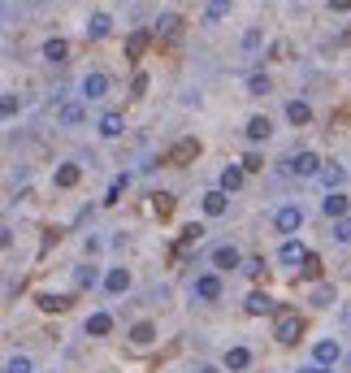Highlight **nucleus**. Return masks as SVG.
Returning a JSON list of instances; mask_svg holds the SVG:
<instances>
[{
	"label": "nucleus",
	"mask_w": 351,
	"mask_h": 373,
	"mask_svg": "<svg viewBox=\"0 0 351 373\" xmlns=\"http://www.w3.org/2000/svg\"><path fill=\"white\" fill-rule=\"evenodd\" d=\"M152 338H156V326H152V321H135V326H131V343H135V347H148Z\"/></svg>",
	"instance_id": "nucleus-15"
},
{
	"label": "nucleus",
	"mask_w": 351,
	"mask_h": 373,
	"mask_svg": "<svg viewBox=\"0 0 351 373\" xmlns=\"http://www.w3.org/2000/svg\"><path fill=\"white\" fill-rule=\"evenodd\" d=\"M131 91H135V95L148 91V74H135V78H131Z\"/></svg>",
	"instance_id": "nucleus-40"
},
{
	"label": "nucleus",
	"mask_w": 351,
	"mask_h": 373,
	"mask_svg": "<svg viewBox=\"0 0 351 373\" xmlns=\"http://www.w3.org/2000/svg\"><path fill=\"white\" fill-rule=\"evenodd\" d=\"M330 9H339V13H347V9H351V0H330Z\"/></svg>",
	"instance_id": "nucleus-41"
},
{
	"label": "nucleus",
	"mask_w": 351,
	"mask_h": 373,
	"mask_svg": "<svg viewBox=\"0 0 351 373\" xmlns=\"http://www.w3.org/2000/svg\"><path fill=\"white\" fill-rule=\"evenodd\" d=\"M299 334H304V321H299V313H295V308H278V313H274V338L291 347V343H299Z\"/></svg>",
	"instance_id": "nucleus-1"
},
{
	"label": "nucleus",
	"mask_w": 351,
	"mask_h": 373,
	"mask_svg": "<svg viewBox=\"0 0 351 373\" xmlns=\"http://www.w3.org/2000/svg\"><path fill=\"white\" fill-rule=\"evenodd\" d=\"M299 226H304V208H299V204H282L274 213V230L278 235H295Z\"/></svg>",
	"instance_id": "nucleus-2"
},
{
	"label": "nucleus",
	"mask_w": 351,
	"mask_h": 373,
	"mask_svg": "<svg viewBox=\"0 0 351 373\" xmlns=\"http://www.w3.org/2000/svg\"><path fill=\"white\" fill-rule=\"evenodd\" d=\"M213 265L217 269H238V265H243V256H238L234 243H221V248H213Z\"/></svg>",
	"instance_id": "nucleus-7"
},
{
	"label": "nucleus",
	"mask_w": 351,
	"mask_h": 373,
	"mask_svg": "<svg viewBox=\"0 0 351 373\" xmlns=\"http://www.w3.org/2000/svg\"><path fill=\"white\" fill-rule=\"evenodd\" d=\"M312 356H316V365H339V356H343V347L334 343V338H321V343L312 347Z\"/></svg>",
	"instance_id": "nucleus-9"
},
{
	"label": "nucleus",
	"mask_w": 351,
	"mask_h": 373,
	"mask_svg": "<svg viewBox=\"0 0 351 373\" xmlns=\"http://www.w3.org/2000/svg\"><path fill=\"white\" fill-rule=\"evenodd\" d=\"M226 13H230V0H209V9H204V22H221V18H226Z\"/></svg>",
	"instance_id": "nucleus-23"
},
{
	"label": "nucleus",
	"mask_w": 351,
	"mask_h": 373,
	"mask_svg": "<svg viewBox=\"0 0 351 373\" xmlns=\"http://www.w3.org/2000/svg\"><path fill=\"white\" fill-rule=\"evenodd\" d=\"M334 300H339V295H334V286H316V291H312V304H316V308H330Z\"/></svg>",
	"instance_id": "nucleus-31"
},
{
	"label": "nucleus",
	"mask_w": 351,
	"mask_h": 373,
	"mask_svg": "<svg viewBox=\"0 0 351 373\" xmlns=\"http://www.w3.org/2000/svg\"><path fill=\"white\" fill-rule=\"evenodd\" d=\"M74 282L78 286H95V282H100V269H95V265H78L74 269Z\"/></svg>",
	"instance_id": "nucleus-26"
},
{
	"label": "nucleus",
	"mask_w": 351,
	"mask_h": 373,
	"mask_svg": "<svg viewBox=\"0 0 351 373\" xmlns=\"http://www.w3.org/2000/svg\"><path fill=\"white\" fill-rule=\"evenodd\" d=\"M286 118H291L295 126H308V122H312V109H308V100H291V104H286Z\"/></svg>",
	"instance_id": "nucleus-18"
},
{
	"label": "nucleus",
	"mask_w": 351,
	"mask_h": 373,
	"mask_svg": "<svg viewBox=\"0 0 351 373\" xmlns=\"http://www.w3.org/2000/svg\"><path fill=\"white\" fill-rule=\"evenodd\" d=\"M178 22H182L178 13H161V18L152 22V30H156V35H173V30H178Z\"/></svg>",
	"instance_id": "nucleus-25"
},
{
	"label": "nucleus",
	"mask_w": 351,
	"mask_h": 373,
	"mask_svg": "<svg viewBox=\"0 0 351 373\" xmlns=\"http://www.w3.org/2000/svg\"><path fill=\"white\" fill-rule=\"evenodd\" d=\"M108 30H113V18H108V13H91V22H87V39H104Z\"/></svg>",
	"instance_id": "nucleus-14"
},
{
	"label": "nucleus",
	"mask_w": 351,
	"mask_h": 373,
	"mask_svg": "<svg viewBox=\"0 0 351 373\" xmlns=\"http://www.w3.org/2000/svg\"><path fill=\"white\" fill-rule=\"evenodd\" d=\"M243 273H252V278H260V273H265V256H252V261H243Z\"/></svg>",
	"instance_id": "nucleus-35"
},
{
	"label": "nucleus",
	"mask_w": 351,
	"mask_h": 373,
	"mask_svg": "<svg viewBox=\"0 0 351 373\" xmlns=\"http://www.w3.org/2000/svg\"><path fill=\"white\" fill-rule=\"evenodd\" d=\"M78 174H83L78 165H61V170H57V187H74V183H78Z\"/></svg>",
	"instance_id": "nucleus-29"
},
{
	"label": "nucleus",
	"mask_w": 351,
	"mask_h": 373,
	"mask_svg": "<svg viewBox=\"0 0 351 373\" xmlns=\"http://www.w3.org/2000/svg\"><path fill=\"white\" fill-rule=\"evenodd\" d=\"M321 170L325 165H321V156H316V152H295L291 156V174H299V178H312V174L321 178Z\"/></svg>",
	"instance_id": "nucleus-3"
},
{
	"label": "nucleus",
	"mask_w": 351,
	"mask_h": 373,
	"mask_svg": "<svg viewBox=\"0 0 351 373\" xmlns=\"http://www.w3.org/2000/svg\"><path fill=\"white\" fill-rule=\"evenodd\" d=\"M243 313L247 317H265V313H278V304H274L269 291H252V295L243 300Z\"/></svg>",
	"instance_id": "nucleus-4"
},
{
	"label": "nucleus",
	"mask_w": 351,
	"mask_h": 373,
	"mask_svg": "<svg viewBox=\"0 0 351 373\" xmlns=\"http://www.w3.org/2000/svg\"><path fill=\"white\" fill-rule=\"evenodd\" d=\"M196 152H200V143H196V139H182V143H173V148L165 152V161H173V165H187Z\"/></svg>",
	"instance_id": "nucleus-8"
},
{
	"label": "nucleus",
	"mask_w": 351,
	"mask_h": 373,
	"mask_svg": "<svg viewBox=\"0 0 351 373\" xmlns=\"http://www.w3.org/2000/svg\"><path fill=\"white\" fill-rule=\"evenodd\" d=\"M230 208V200H226V191H209V196H204V213L209 217H221Z\"/></svg>",
	"instance_id": "nucleus-16"
},
{
	"label": "nucleus",
	"mask_w": 351,
	"mask_h": 373,
	"mask_svg": "<svg viewBox=\"0 0 351 373\" xmlns=\"http://www.w3.org/2000/svg\"><path fill=\"white\" fill-rule=\"evenodd\" d=\"M122 191H126V174L117 178L113 187H108V196H104V204H117V200H122Z\"/></svg>",
	"instance_id": "nucleus-36"
},
{
	"label": "nucleus",
	"mask_w": 351,
	"mask_h": 373,
	"mask_svg": "<svg viewBox=\"0 0 351 373\" xmlns=\"http://www.w3.org/2000/svg\"><path fill=\"white\" fill-rule=\"evenodd\" d=\"M243 174H247V170L226 165V170H221V191H226V196H230V191H238V187H243Z\"/></svg>",
	"instance_id": "nucleus-19"
},
{
	"label": "nucleus",
	"mask_w": 351,
	"mask_h": 373,
	"mask_svg": "<svg viewBox=\"0 0 351 373\" xmlns=\"http://www.w3.org/2000/svg\"><path fill=\"white\" fill-rule=\"evenodd\" d=\"M0 113H5V118H13V113H18V95H13V91H5V100H0Z\"/></svg>",
	"instance_id": "nucleus-37"
},
{
	"label": "nucleus",
	"mask_w": 351,
	"mask_h": 373,
	"mask_svg": "<svg viewBox=\"0 0 351 373\" xmlns=\"http://www.w3.org/2000/svg\"><path fill=\"white\" fill-rule=\"evenodd\" d=\"M321 213H325V217H339V221H343V217H347V196H339V191H330V196L321 200Z\"/></svg>",
	"instance_id": "nucleus-13"
},
{
	"label": "nucleus",
	"mask_w": 351,
	"mask_h": 373,
	"mask_svg": "<svg viewBox=\"0 0 351 373\" xmlns=\"http://www.w3.org/2000/svg\"><path fill=\"white\" fill-rule=\"evenodd\" d=\"M108 330H113V317H108V313H91V317H87V334H91V338H100V334H108Z\"/></svg>",
	"instance_id": "nucleus-20"
},
{
	"label": "nucleus",
	"mask_w": 351,
	"mask_h": 373,
	"mask_svg": "<svg viewBox=\"0 0 351 373\" xmlns=\"http://www.w3.org/2000/svg\"><path fill=\"white\" fill-rule=\"evenodd\" d=\"M104 95H108V74H100V70L87 74L83 78V100H104Z\"/></svg>",
	"instance_id": "nucleus-5"
},
{
	"label": "nucleus",
	"mask_w": 351,
	"mask_h": 373,
	"mask_svg": "<svg viewBox=\"0 0 351 373\" xmlns=\"http://www.w3.org/2000/svg\"><path fill=\"white\" fill-rule=\"evenodd\" d=\"M334 239H339V243H351V217L334 221Z\"/></svg>",
	"instance_id": "nucleus-34"
},
{
	"label": "nucleus",
	"mask_w": 351,
	"mask_h": 373,
	"mask_svg": "<svg viewBox=\"0 0 351 373\" xmlns=\"http://www.w3.org/2000/svg\"><path fill=\"white\" fill-rule=\"evenodd\" d=\"M61 122H66V126H78V122H83V104H66V109H61Z\"/></svg>",
	"instance_id": "nucleus-33"
},
{
	"label": "nucleus",
	"mask_w": 351,
	"mask_h": 373,
	"mask_svg": "<svg viewBox=\"0 0 351 373\" xmlns=\"http://www.w3.org/2000/svg\"><path fill=\"white\" fill-rule=\"evenodd\" d=\"M278 256H282V265H304V256H308V248H304V243H295V239H286Z\"/></svg>",
	"instance_id": "nucleus-12"
},
{
	"label": "nucleus",
	"mask_w": 351,
	"mask_h": 373,
	"mask_svg": "<svg viewBox=\"0 0 351 373\" xmlns=\"http://www.w3.org/2000/svg\"><path fill=\"white\" fill-rule=\"evenodd\" d=\"M70 300H61V295H53V291H44V295H39V308H44V313H61V308H66Z\"/></svg>",
	"instance_id": "nucleus-27"
},
{
	"label": "nucleus",
	"mask_w": 351,
	"mask_h": 373,
	"mask_svg": "<svg viewBox=\"0 0 351 373\" xmlns=\"http://www.w3.org/2000/svg\"><path fill=\"white\" fill-rule=\"evenodd\" d=\"M247 95H269V78L265 74H252L247 78Z\"/></svg>",
	"instance_id": "nucleus-32"
},
{
	"label": "nucleus",
	"mask_w": 351,
	"mask_h": 373,
	"mask_svg": "<svg viewBox=\"0 0 351 373\" xmlns=\"http://www.w3.org/2000/svg\"><path fill=\"white\" fill-rule=\"evenodd\" d=\"M243 48H247V53H256V48H260V30H247V35H243Z\"/></svg>",
	"instance_id": "nucleus-39"
},
{
	"label": "nucleus",
	"mask_w": 351,
	"mask_h": 373,
	"mask_svg": "<svg viewBox=\"0 0 351 373\" xmlns=\"http://www.w3.org/2000/svg\"><path fill=\"white\" fill-rule=\"evenodd\" d=\"M304 273H308V278H316V273H321V261H316V256H312V252L304 256Z\"/></svg>",
	"instance_id": "nucleus-38"
},
{
	"label": "nucleus",
	"mask_w": 351,
	"mask_h": 373,
	"mask_svg": "<svg viewBox=\"0 0 351 373\" xmlns=\"http://www.w3.org/2000/svg\"><path fill=\"white\" fill-rule=\"evenodd\" d=\"M200 373H221V369H209V365H204V369H200Z\"/></svg>",
	"instance_id": "nucleus-42"
},
{
	"label": "nucleus",
	"mask_w": 351,
	"mask_h": 373,
	"mask_svg": "<svg viewBox=\"0 0 351 373\" xmlns=\"http://www.w3.org/2000/svg\"><path fill=\"white\" fill-rule=\"evenodd\" d=\"M122 131H126L122 113H104V118H100V135H104V139H117Z\"/></svg>",
	"instance_id": "nucleus-17"
},
{
	"label": "nucleus",
	"mask_w": 351,
	"mask_h": 373,
	"mask_svg": "<svg viewBox=\"0 0 351 373\" xmlns=\"http://www.w3.org/2000/svg\"><path fill=\"white\" fill-rule=\"evenodd\" d=\"M35 365H30V356H9L5 361V373H30Z\"/></svg>",
	"instance_id": "nucleus-30"
},
{
	"label": "nucleus",
	"mask_w": 351,
	"mask_h": 373,
	"mask_svg": "<svg viewBox=\"0 0 351 373\" xmlns=\"http://www.w3.org/2000/svg\"><path fill=\"white\" fill-rule=\"evenodd\" d=\"M66 53H70L66 39H48L44 44V61H53V66H57V61H66Z\"/></svg>",
	"instance_id": "nucleus-22"
},
{
	"label": "nucleus",
	"mask_w": 351,
	"mask_h": 373,
	"mask_svg": "<svg viewBox=\"0 0 351 373\" xmlns=\"http://www.w3.org/2000/svg\"><path fill=\"white\" fill-rule=\"evenodd\" d=\"M196 295L200 300H217L221 295V278H217V273H200V278H196Z\"/></svg>",
	"instance_id": "nucleus-10"
},
{
	"label": "nucleus",
	"mask_w": 351,
	"mask_h": 373,
	"mask_svg": "<svg viewBox=\"0 0 351 373\" xmlns=\"http://www.w3.org/2000/svg\"><path fill=\"white\" fill-rule=\"evenodd\" d=\"M252 365V352L247 347H230L226 352V369H247Z\"/></svg>",
	"instance_id": "nucleus-24"
},
{
	"label": "nucleus",
	"mask_w": 351,
	"mask_h": 373,
	"mask_svg": "<svg viewBox=\"0 0 351 373\" xmlns=\"http://www.w3.org/2000/svg\"><path fill=\"white\" fill-rule=\"evenodd\" d=\"M143 48H148V35H143V30H135V35L126 39V57H143Z\"/></svg>",
	"instance_id": "nucleus-28"
},
{
	"label": "nucleus",
	"mask_w": 351,
	"mask_h": 373,
	"mask_svg": "<svg viewBox=\"0 0 351 373\" xmlns=\"http://www.w3.org/2000/svg\"><path fill=\"white\" fill-rule=\"evenodd\" d=\"M104 291L108 295H122V291H131V273H126V265H113L104 273Z\"/></svg>",
	"instance_id": "nucleus-6"
},
{
	"label": "nucleus",
	"mask_w": 351,
	"mask_h": 373,
	"mask_svg": "<svg viewBox=\"0 0 351 373\" xmlns=\"http://www.w3.org/2000/svg\"><path fill=\"white\" fill-rule=\"evenodd\" d=\"M252 143H260V139H269V135H274V122H269V118H260V113H256V118H252L247 122V131H243Z\"/></svg>",
	"instance_id": "nucleus-11"
},
{
	"label": "nucleus",
	"mask_w": 351,
	"mask_h": 373,
	"mask_svg": "<svg viewBox=\"0 0 351 373\" xmlns=\"http://www.w3.org/2000/svg\"><path fill=\"white\" fill-rule=\"evenodd\" d=\"M321 183H325L330 191H339V187L347 183V170H343V165H325V170H321Z\"/></svg>",
	"instance_id": "nucleus-21"
}]
</instances>
